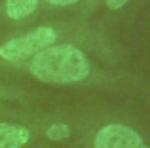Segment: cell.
<instances>
[{
    "instance_id": "5",
    "label": "cell",
    "mask_w": 150,
    "mask_h": 148,
    "mask_svg": "<svg viewBox=\"0 0 150 148\" xmlns=\"http://www.w3.org/2000/svg\"><path fill=\"white\" fill-rule=\"evenodd\" d=\"M39 0H6V13L12 19H23L37 10Z\"/></svg>"
},
{
    "instance_id": "8",
    "label": "cell",
    "mask_w": 150,
    "mask_h": 148,
    "mask_svg": "<svg viewBox=\"0 0 150 148\" xmlns=\"http://www.w3.org/2000/svg\"><path fill=\"white\" fill-rule=\"evenodd\" d=\"M52 6H69V4H77L79 0H46Z\"/></svg>"
},
{
    "instance_id": "3",
    "label": "cell",
    "mask_w": 150,
    "mask_h": 148,
    "mask_svg": "<svg viewBox=\"0 0 150 148\" xmlns=\"http://www.w3.org/2000/svg\"><path fill=\"white\" fill-rule=\"evenodd\" d=\"M94 148H148L131 127L112 123L102 127L94 137Z\"/></svg>"
},
{
    "instance_id": "6",
    "label": "cell",
    "mask_w": 150,
    "mask_h": 148,
    "mask_svg": "<svg viewBox=\"0 0 150 148\" xmlns=\"http://www.w3.org/2000/svg\"><path fill=\"white\" fill-rule=\"evenodd\" d=\"M71 135V129L66 125V123H54L46 129V137L50 140H64Z\"/></svg>"
},
{
    "instance_id": "7",
    "label": "cell",
    "mask_w": 150,
    "mask_h": 148,
    "mask_svg": "<svg viewBox=\"0 0 150 148\" xmlns=\"http://www.w3.org/2000/svg\"><path fill=\"white\" fill-rule=\"evenodd\" d=\"M129 0H106V4L110 6L112 10H119V8H123L125 4H127Z\"/></svg>"
},
{
    "instance_id": "1",
    "label": "cell",
    "mask_w": 150,
    "mask_h": 148,
    "mask_svg": "<svg viewBox=\"0 0 150 148\" xmlns=\"http://www.w3.org/2000/svg\"><path fill=\"white\" fill-rule=\"evenodd\" d=\"M29 71L42 83L69 85L87 79L91 73V64L79 48L60 44L48 46L37 54L31 60Z\"/></svg>"
},
{
    "instance_id": "4",
    "label": "cell",
    "mask_w": 150,
    "mask_h": 148,
    "mask_svg": "<svg viewBox=\"0 0 150 148\" xmlns=\"http://www.w3.org/2000/svg\"><path fill=\"white\" fill-rule=\"evenodd\" d=\"M31 133L21 125L0 123V148H21L29 142Z\"/></svg>"
},
{
    "instance_id": "2",
    "label": "cell",
    "mask_w": 150,
    "mask_h": 148,
    "mask_svg": "<svg viewBox=\"0 0 150 148\" xmlns=\"http://www.w3.org/2000/svg\"><path fill=\"white\" fill-rule=\"evenodd\" d=\"M56 40V31L50 27H39L29 31L27 35L12 39L0 46V58L8 62H21L25 58L37 56L39 52L52 46Z\"/></svg>"
}]
</instances>
